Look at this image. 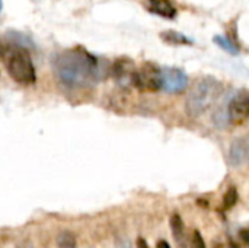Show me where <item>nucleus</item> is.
Masks as SVG:
<instances>
[{
	"mask_svg": "<svg viewBox=\"0 0 249 248\" xmlns=\"http://www.w3.org/2000/svg\"><path fill=\"white\" fill-rule=\"evenodd\" d=\"M213 41H214V44H217L220 48H223L225 51H228L229 54H232V56H236L238 53H239V48L228 38V37H222V35H216L214 38H213Z\"/></svg>",
	"mask_w": 249,
	"mask_h": 248,
	"instance_id": "f8f14e48",
	"label": "nucleus"
},
{
	"mask_svg": "<svg viewBox=\"0 0 249 248\" xmlns=\"http://www.w3.org/2000/svg\"><path fill=\"white\" fill-rule=\"evenodd\" d=\"M57 247L58 248H77L76 247V238L71 232L64 231L57 238Z\"/></svg>",
	"mask_w": 249,
	"mask_h": 248,
	"instance_id": "ddd939ff",
	"label": "nucleus"
},
{
	"mask_svg": "<svg viewBox=\"0 0 249 248\" xmlns=\"http://www.w3.org/2000/svg\"><path fill=\"white\" fill-rule=\"evenodd\" d=\"M190 247L191 248H206L204 244V240L200 234V231H194L193 232V237H191V241H190Z\"/></svg>",
	"mask_w": 249,
	"mask_h": 248,
	"instance_id": "2eb2a0df",
	"label": "nucleus"
},
{
	"mask_svg": "<svg viewBox=\"0 0 249 248\" xmlns=\"http://www.w3.org/2000/svg\"><path fill=\"white\" fill-rule=\"evenodd\" d=\"M53 67L57 77L69 88H85L102 80L109 72L95 56L82 47L69 48L55 54Z\"/></svg>",
	"mask_w": 249,
	"mask_h": 248,
	"instance_id": "f257e3e1",
	"label": "nucleus"
},
{
	"mask_svg": "<svg viewBox=\"0 0 249 248\" xmlns=\"http://www.w3.org/2000/svg\"><path fill=\"white\" fill-rule=\"evenodd\" d=\"M160 38L171 45H190L191 41L181 32L177 31H163L160 32Z\"/></svg>",
	"mask_w": 249,
	"mask_h": 248,
	"instance_id": "9b49d317",
	"label": "nucleus"
},
{
	"mask_svg": "<svg viewBox=\"0 0 249 248\" xmlns=\"http://www.w3.org/2000/svg\"><path fill=\"white\" fill-rule=\"evenodd\" d=\"M229 120L232 123H242L249 118V91L238 92L228 105Z\"/></svg>",
	"mask_w": 249,
	"mask_h": 248,
	"instance_id": "0eeeda50",
	"label": "nucleus"
},
{
	"mask_svg": "<svg viewBox=\"0 0 249 248\" xmlns=\"http://www.w3.org/2000/svg\"><path fill=\"white\" fill-rule=\"evenodd\" d=\"M1 6H3V1L0 0V10H1Z\"/></svg>",
	"mask_w": 249,
	"mask_h": 248,
	"instance_id": "6ab92c4d",
	"label": "nucleus"
},
{
	"mask_svg": "<svg viewBox=\"0 0 249 248\" xmlns=\"http://www.w3.org/2000/svg\"><path fill=\"white\" fill-rule=\"evenodd\" d=\"M133 86L146 92H155L162 89V70L153 63L142 64V67L134 73Z\"/></svg>",
	"mask_w": 249,
	"mask_h": 248,
	"instance_id": "20e7f679",
	"label": "nucleus"
},
{
	"mask_svg": "<svg viewBox=\"0 0 249 248\" xmlns=\"http://www.w3.org/2000/svg\"><path fill=\"white\" fill-rule=\"evenodd\" d=\"M239 237H241V240L247 244L249 247V228H245V229H242L241 232H239Z\"/></svg>",
	"mask_w": 249,
	"mask_h": 248,
	"instance_id": "dca6fc26",
	"label": "nucleus"
},
{
	"mask_svg": "<svg viewBox=\"0 0 249 248\" xmlns=\"http://www.w3.org/2000/svg\"><path fill=\"white\" fill-rule=\"evenodd\" d=\"M136 70L137 69L134 66V61L127 57L115 60L114 64L109 67V73L112 75V77L117 80L120 86H124V88L133 85V77H134Z\"/></svg>",
	"mask_w": 249,
	"mask_h": 248,
	"instance_id": "423d86ee",
	"label": "nucleus"
},
{
	"mask_svg": "<svg viewBox=\"0 0 249 248\" xmlns=\"http://www.w3.org/2000/svg\"><path fill=\"white\" fill-rule=\"evenodd\" d=\"M156 248H171V246L165 240H159L158 244H156Z\"/></svg>",
	"mask_w": 249,
	"mask_h": 248,
	"instance_id": "a211bd4d",
	"label": "nucleus"
},
{
	"mask_svg": "<svg viewBox=\"0 0 249 248\" xmlns=\"http://www.w3.org/2000/svg\"><path fill=\"white\" fill-rule=\"evenodd\" d=\"M249 159V134L236 139L229 149V162L233 167H239Z\"/></svg>",
	"mask_w": 249,
	"mask_h": 248,
	"instance_id": "6e6552de",
	"label": "nucleus"
},
{
	"mask_svg": "<svg viewBox=\"0 0 249 248\" xmlns=\"http://www.w3.org/2000/svg\"><path fill=\"white\" fill-rule=\"evenodd\" d=\"M171 229L172 235L175 238V243L178 248H188L187 247V235H185V227L178 213H174L171 218Z\"/></svg>",
	"mask_w": 249,
	"mask_h": 248,
	"instance_id": "9d476101",
	"label": "nucleus"
},
{
	"mask_svg": "<svg viewBox=\"0 0 249 248\" xmlns=\"http://www.w3.org/2000/svg\"><path fill=\"white\" fill-rule=\"evenodd\" d=\"M236 202H238V191H236L235 187H231L226 191L225 197H223V208L225 209H232L236 205Z\"/></svg>",
	"mask_w": 249,
	"mask_h": 248,
	"instance_id": "4468645a",
	"label": "nucleus"
},
{
	"mask_svg": "<svg viewBox=\"0 0 249 248\" xmlns=\"http://www.w3.org/2000/svg\"><path fill=\"white\" fill-rule=\"evenodd\" d=\"M6 69L9 76L20 85H34L36 73L29 53L25 48H13L6 57Z\"/></svg>",
	"mask_w": 249,
	"mask_h": 248,
	"instance_id": "7ed1b4c3",
	"label": "nucleus"
},
{
	"mask_svg": "<svg viewBox=\"0 0 249 248\" xmlns=\"http://www.w3.org/2000/svg\"><path fill=\"white\" fill-rule=\"evenodd\" d=\"M143 4L149 12L162 18L172 19L177 16V9L169 0H143Z\"/></svg>",
	"mask_w": 249,
	"mask_h": 248,
	"instance_id": "1a4fd4ad",
	"label": "nucleus"
},
{
	"mask_svg": "<svg viewBox=\"0 0 249 248\" xmlns=\"http://www.w3.org/2000/svg\"><path fill=\"white\" fill-rule=\"evenodd\" d=\"M223 92L222 83L213 76H204L193 86L190 95L187 96V113L190 117L203 115L213 104L219 99Z\"/></svg>",
	"mask_w": 249,
	"mask_h": 248,
	"instance_id": "f03ea898",
	"label": "nucleus"
},
{
	"mask_svg": "<svg viewBox=\"0 0 249 248\" xmlns=\"http://www.w3.org/2000/svg\"><path fill=\"white\" fill-rule=\"evenodd\" d=\"M188 86V76L184 70L168 67L162 70V89L169 94H179Z\"/></svg>",
	"mask_w": 249,
	"mask_h": 248,
	"instance_id": "39448f33",
	"label": "nucleus"
},
{
	"mask_svg": "<svg viewBox=\"0 0 249 248\" xmlns=\"http://www.w3.org/2000/svg\"><path fill=\"white\" fill-rule=\"evenodd\" d=\"M137 248H150L144 238H137Z\"/></svg>",
	"mask_w": 249,
	"mask_h": 248,
	"instance_id": "f3484780",
	"label": "nucleus"
}]
</instances>
